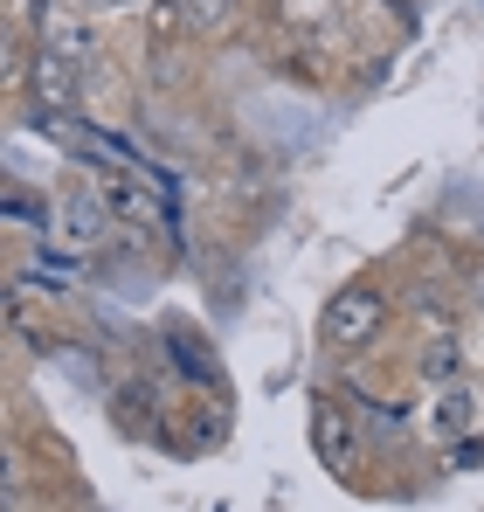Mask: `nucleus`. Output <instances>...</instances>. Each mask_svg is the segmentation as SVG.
Listing matches in <instances>:
<instances>
[{"label": "nucleus", "mask_w": 484, "mask_h": 512, "mask_svg": "<svg viewBox=\"0 0 484 512\" xmlns=\"http://www.w3.org/2000/svg\"><path fill=\"white\" fill-rule=\"evenodd\" d=\"M381 326H388V291H374V284H346V291L325 298L319 346H325V353H339V360H353V353H367V346L381 340Z\"/></svg>", "instance_id": "f257e3e1"}, {"label": "nucleus", "mask_w": 484, "mask_h": 512, "mask_svg": "<svg viewBox=\"0 0 484 512\" xmlns=\"http://www.w3.org/2000/svg\"><path fill=\"white\" fill-rule=\"evenodd\" d=\"M49 208H56V229H49V236H56L63 250H77V256L104 250V236L118 229V215H111V201H104V180H70Z\"/></svg>", "instance_id": "f03ea898"}, {"label": "nucleus", "mask_w": 484, "mask_h": 512, "mask_svg": "<svg viewBox=\"0 0 484 512\" xmlns=\"http://www.w3.org/2000/svg\"><path fill=\"white\" fill-rule=\"evenodd\" d=\"M478 429H484V388L471 374L429 388V402H422V436L429 443H471Z\"/></svg>", "instance_id": "7ed1b4c3"}, {"label": "nucleus", "mask_w": 484, "mask_h": 512, "mask_svg": "<svg viewBox=\"0 0 484 512\" xmlns=\"http://www.w3.org/2000/svg\"><path fill=\"white\" fill-rule=\"evenodd\" d=\"M104 201H111V215L125 222V229H166L173 222V194H166V173H104Z\"/></svg>", "instance_id": "20e7f679"}, {"label": "nucleus", "mask_w": 484, "mask_h": 512, "mask_svg": "<svg viewBox=\"0 0 484 512\" xmlns=\"http://www.w3.org/2000/svg\"><path fill=\"white\" fill-rule=\"evenodd\" d=\"M42 49L83 77V70L97 63V28H90V14H83V7H49V14H42Z\"/></svg>", "instance_id": "39448f33"}, {"label": "nucleus", "mask_w": 484, "mask_h": 512, "mask_svg": "<svg viewBox=\"0 0 484 512\" xmlns=\"http://www.w3.org/2000/svg\"><path fill=\"white\" fill-rule=\"evenodd\" d=\"M77 284H83V263H70V256L35 250L14 263V298H70Z\"/></svg>", "instance_id": "423d86ee"}, {"label": "nucleus", "mask_w": 484, "mask_h": 512, "mask_svg": "<svg viewBox=\"0 0 484 512\" xmlns=\"http://www.w3.org/2000/svg\"><path fill=\"white\" fill-rule=\"evenodd\" d=\"M312 450H319L332 471H353V457H360V429H353V416H346V402L319 395V409H312Z\"/></svg>", "instance_id": "0eeeda50"}, {"label": "nucleus", "mask_w": 484, "mask_h": 512, "mask_svg": "<svg viewBox=\"0 0 484 512\" xmlns=\"http://www.w3.org/2000/svg\"><path fill=\"white\" fill-rule=\"evenodd\" d=\"M415 367H422V381H429V388L457 381V374H464V340H457V326L429 333V340H422V353H415Z\"/></svg>", "instance_id": "6e6552de"}, {"label": "nucleus", "mask_w": 484, "mask_h": 512, "mask_svg": "<svg viewBox=\"0 0 484 512\" xmlns=\"http://www.w3.org/2000/svg\"><path fill=\"white\" fill-rule=\"evenodd\" d=\"M180 14H187L194 28H229V14H236V0H180Z\"/></svg>", "instance_id": "1a4fd4ad"}, {"label": "nucleus", "mask_w": 484, "mask_h": 512, "mask_svg": "<svg viewBox=\"0 0 484 512\" xmlns=\"http://www.w3.org/2000/svg\"><path fill=\"white\" fill-rule=\"evenodd\" d=\"M360 416L381 429V436H402V423H408V416H402V402H360Z\"/></svg>", "instance_id": "9d476101"}, {"label": "nucleus", "mask_w": 484, "mask_h": 512, "mask_svg": "<svg viewBox=\"0 0 484 512\" xmlns=\"http://www.w3.org/2000/svg\"><path fill=\"white\" fill-rule=\"evenodd\" d=\"M104 7H139V0H104Z\"/></svg>", "instance_id": "9b49d317"}]
</instances>
